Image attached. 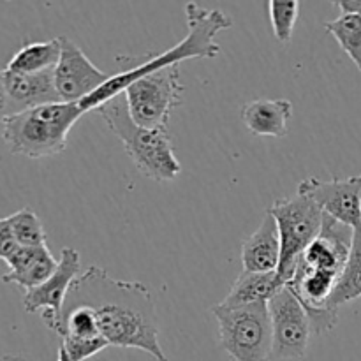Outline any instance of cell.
Instances as JSON below:
<instances>
[{
  "label": "cell",
  "mask_w": 361,
  "mask_h": 361,
  "mask_svg": "<svg viewBox=\"0 0 361 361\" xmlns=\"http://www.w3.org/2000/svg\"><path fill=\"white\" fill-rule=\"evenodd\" d=\"M66 303L90 307L109 345L141 349L157 361H169L159 342L150 289L141 282L111 279L102 268L90 267L76 279Z\"/></svg>",
  "instance_id": "6da1fadb"
},
{
  "label": "cell",
  "mask_w": 361,
  "mask_h": 361,
  "mask_svg": "<svg viewBox=\"0 0 361 361\" xmlns=\"http://www.w3.org/2000/svg\"><path fill=\"white\" fill-rule=\"evenodd\" d=\"M187 18V35L175 44L173 48L159 53V55H145V56H118L116 62L127 66L120 73L113 74L108 83L95 90L94 94L83 99L80 108L83 113L99 109L115 99L116 95H122L126 88L134 80L147 74L157 73L166 67L178 66L180 62L189 59H215L221 55V46L217 44L215 37L219 32L228 30L233 25L231 18L219 9H207L196 2H189L185 7Z\"/></svg>",
  "instance_id": "7a4b0ae2"
},
{
  "label": "cell",
  "mask_w": 361,
  "mask_h": 361,
  "mask_svg": "<svg viewBox=\"0 0 361 361\" xmlns=\"http://www.w3.org/2000/svg\"><path fill=\"white\" fill-rule=\"evenodd\" d=\"M78 102H53L7 116L2 137L11 154L44 159L62 154L74 123L83 116Z\"/></svg>",
  "instance_id": "3957f363"
},
{
  "label": "cell",
  "mask_w": 361,
  "mask_h": 361,
  "mask_svg": "<svg viewBox=\"0 0 361 361\" xmlns=\"http://www.w3.org/2000/svg\"><path fill=\"white\" fill-rule=\"evenodd\" d=\"M109 130L123 143L127 155L147 178L171 182L182 173V164L171 147L168 129H145L134 123L126 95H116L97 109Z\"/></svg>",
  "instance_id": "277c9868"
},
{
  "label": "cell",
  "mask_w": 361,
  "mask_h": 361,
  "mask_svg": "<svg viewBox=\"0 0 361 361\" xmlns=\"http://www.w3.org/2000/svg\"><path fill=\"white\" fill-rule=\"evenodd\" d=\"M267 214L274 217L281 238V263L277 275L284 284H288L305 250L321 233L324 214L310 197L298 192L288 200H277Z\"/></svg>",
  "instance_id": "5b68a950"
},
{
  "label": "cell",
  "mask_w": 361,
  "mask_h": 361,
  "mask_svg": "<svg viewBox=\"0 0 361 361\" xmlns=\"http://www.w3.org/2000/svg\"><path fill=\"white\" fill-rule=\"evenodd\" d=\"M217 317L219 341L222 349L235 361H270L271 360V319L268 303L224 309L212 307Z\"/></svg>",
  "instance_id": "8992f818"
},
{
  "label": "cell",
  "mask_w": 361,
  "mask_h": 361,
  "mask_svg": "<svg viewBox=\"0 0 361 361\" xmlns=\"http://www.w3.org/2000/svg\"><path fill=\"white\" fill-rule=\"evenodd\" d=\"M183 88L178 66L137 78L123 92L130 118L145 129H168L169 116L180 104Z\"/></svg>",
  "instance_id": "52a82bcc"
},
{
  "label": "cell",
  "mask_w": 361,
  "mask_h": 361,
  "mask_svg": "<svg viewBox=\"0 0 361 361\" xmlns=\"http://www.w3.org/2000/svg\"><path fill=\"white\" fill-rule=\"evenodd\" d=\"M271 319V360H298L309 349L310 328L309 316L288 286L279 289L268 302Z\"/></svg>",
  "instance_id": "ba28073f"
},
{
  "label": "cell",
  "mask_w": 361,
  "mask_h": 361,
  "mask_svg": "<svg viewBox=\"0 0 361 361\" xmlns=\"http://www.w3.org/2000/svg\"><path fill=\"white\" fill-rule=\"evenodd\" d=\"M83 271H81V259L78 250H74L73 247H63L55 274L44 284L25 293V310L30 314L42 312L41 316L46 326L59 335L67 295Z\"/></svg>",
  "instance_id": "9c48e42d"
},
{
  "label": "cell",
  "mask_w": 361,
  "mask_h": 361,
  "mask_svg": "<svg viewBox=\"0 0 361 361\" xmlns=\"http://www.w3.org/2000/svg\"><path fill=\"white\" fill-rule=\"evenodd\" d=\"M296 192L310 197L323 214L335 221L351 229L361 228V173L344 180H319L310 176L300 183Z\"/></svg>",
  "instance_id": "30bf717a"
},
{
  "label": "cell",
  "mask_w": 361,
  "mask_h": 361,
  "mask_svg": "<svg viewBox=\"0 0 361 361\" xmlns=\"http://www.w3.org/2000/svg\"><path fill=\"white\" fill-rule=\"evenodd\" d=\"M62 53L53 69L55 88L62 102H81L109 81L111 74L97 69L74 41L60 37Z\"/></svg>",
  "instance_id": "8fae6325"
},
{
  "label": "cell",
  "mask_w": 361,
  "mask_h": 361,
  "mask_svg": "<svg viewBox=\"0 0 361 361\" xmlns=\"http://www.w3.org/2000/svg\"><path fill=\"white\" fill-rule=\"evenodd\" d=\"M353 238L355 229L324 214L321 233L305 250L302 261L314 270L334 271L341 275L351 252Z\"/></svg>",
  "instance_id": "7c38bea8"
},
{
  "label": "cell",
  "mask_w": 361,
  "mask_h": 361,
  "mask_svg": "<svg viewBox=\"0 0 361 361\" xmlns=\"http://www.w3.org/2000/svg\"><path fill=\"white\" fill-rule=\"evenodd\" d=\"M7 271L2 277L6 284H14L25 293L44 284L55 274L59 261L49 252L48 245L20 247L11 259L6 261Z\"/></svg>",
  "instance_id": "4fadbf2b"
},
{
  "label": "cell",
  "mask_w": 361,
  "mask_h": 361,
  "mask_svg": "<svg viewBox=\"0 0 361 361\" xmlns=\"http://www.w3.org/2000/svg\"><path fill=\"white\" fill-rule=\"evenodd\" d=\"M4 74H6V85L9 92L11 115L39 108V106L53 104V102H62L55 88L53 71L35 74H13L4 71Z\"/></svg>",
  "instance_id": "5bb4252c"
},
{
  "label": "cell",
  "mask_w": 361,
  "mask_h": 361,
  "mask_svg": "<svg viewBox=\"0 0 361 361\" xmlns=\"http://www.w3.org/2000/svg\"><path fill=\"white\" fill-rule=\"evenodd\" d=\"M281 263V238L271 215H264L259 228L243 240L242 264L243 271L252 274H274Z\"/></svg>",
  "instance_id": "9a60e30c"
},
{
  "label": "cell",
  "mask_w": 361,
  "mask_h": 361,
  "mask_svg": "<svg viewBox=\"0 0 361 361\" xmlns=\"http://www.w3.org/2000/svg\"><path fill=\"white\" fill-rule=\"evenodd\" d=\"M291 115L293 102L289 99H256L242 108L243 123L256 136L284 137Z\"/></svg>",
  "instance_id": "2e32d148"
},
{
  "label": "cell",
  "mask_w": 361,
  "mask_h": 361,
  "mask_svg": "<svg viewBox=\"0 0 361 361\" xmlns=\"http://www.w3.org/2000/svg\"><path fill=\"white\" fill-rule=\"evenodd\" d=\"M284 286L277 271L274 274L242 271L233 284L229 295L219 305L224 309H236V307L252 305V303H268L274 298L275 293Z\"/></svg>",
  "instance_id": "e0dca14e"
},
{
  "label": "cell",
  "mask_w": 361,
  "mask_h": 361,
  "mask_svg": "<svg viewBox=\"0 0 361 361\" xmlns=\"http://www.w3.org/2000/svg\"><path fill=\"white\" fill-rule=\"evenodd\" d=\"M62 53V42L60 37L49 39V41L25 42L7 62V73L13 74H35L53 71L60 60Z\"/></svg>",
  "instance_id": "ac0fdd59"
},
{
  "label": "cell",
  "mask_w": 361,
  "mask_h": 361,
  "mask_svg": "<svg viewBox=\"0 0 361 361\" xmlns=\"http://www.w3.org/2000/svg\"><path fill=\"white\" fill-rule=\"evenodd\" d=\"M358 298H361V228L355 229V238H353L348 263L338 277L337 286H335L326 307L338 312L342 305Z\"/></svg>",
  "instance_id": "d6986e66"
},
{
  "label": "cell",
  "mask_w": 361,
  "mask_h": 361,
  "mask_svg": "<svg viewBox=\"0 0 361 361\" xmlns=\"http://www.w3.org/2000/svg\"><path fill=\"white\" fill-rule=\"evenodd\" d=\"M324 30L334 35L361 73V14H341L324 23Z\"/></svg>",
  "instance_id": "ffe728a7"
},
{
  "label": "cell",
  "mask_w": 361,
  "mask_h": 361,
  "mask_svg": "<svg viewBox=\"0 0 361 361\" xmlns=\"http://www.w3.org/2000/svg\"><path fill=\"white\" fill-rule=\"evenodd\" d=\"M9 224L14 233V238L20 247H41L46 245V233L41 219L30 208H21L9 215Z\"/></svg>",
  "instance_id": "44dd1931"
},
{
  "label": "cell",
  "mask_w": 361,
  "mask_h": 361,
  "mask_svg": "<svg viewBox=\"0 0 361 361\" xmlns=\"http://www.w3.org/2000/svg\"><path fill=\"white\" fill-rule=\"evenodd\" d=\"M298 0H270L268 14H270L271 30L277 41L289 42L295 34L296 20H298Z\"/></svg>",
  "instance_id": "7402d4cb"
},
{
  "label": "cell",
  "mask_w": 361,
  "mask_h": 361,
  "mask_svg": "<svg viewBox=\"0 0 361 361\" xmlns=\"http://www.w3.org/2000/svg\"><path fill=\"white\" fill-rule=\"evenodd\" d=\"M108 341L104 337L99 338H62L60 348L67 353L71 361H85L92 356L99 355L102 349L108 348Z\"/></svg>",
  "instance_id": "603a6c76"
},
{
  "label": "cell",
  "mask_w": 361,
  "mask_h": 361,
  "mask_svg": "<svg viewBox=\"0 0 361 361\" xmlns=\"http://www.w3.org/2000/svg\"><path fill=\"white\" fill-rule=\"evenodd\" d=\"M20 249V243L14 238V233L11 229L9 219H0V259L6 263L7 259L14 256V252Z\"/></svg>",
  "instance_id": "cb8c5ba5"
},
{
  "label": "cell",
  "mask_w": 361,
  "mask_h": 361,
  "mask_svg": "<svg viewBox=\"0 0 361 361\" xmlns=\"http://www.w3.org/2000/svg\"><path fill=\"white\" fill-rule=\"evenodd\" d=\"M11 115V104H9V92H7L6 85V74L0 71V122Z\"/></svg>",
  "instance_id": "d4e9b609"
},
{
  "label": "cell",
  "mask_w": 361,
  "mask_h": 361,
  "mask_svg": "<svg viewBox=\"0 0 361 361\" xmlns=\"http://www.w3.org/2000/svg\"><path fill=\"white\" fill-rule=\"evenodd\" d=\"M334 4L342 14H361V0H337Z\"/></svg>",
  "instance_id": "484cf974"
},
{
  "label": "cell",
  "mask_w": 361,
  "mask_h": 361,
  "mask_svg": "<svg viewBox=\"0 0 361 361\" xmlns=\"http://www.w3.org/2000/svg\"><path fill=\"white\" fill-rule=\"evenodd\" d=\"M56 361H71L69 356H67V353L63 351L62 348H59V358H56Z\"/></svg>",
  "instance_id": "4316f807"
},
{
  "label": "cell",
  "mask_w": 361,
  "mask_h": 361,
  "mask_svg": "<svg viewBox=\"0 0 361 361\" xmlns=\"http://www.w3.org/2000/svg\"><path fill=\"white\" fill-rule=\"evenodd\" d=\"M0 361H25L21 356H0Z\"/></svg>",
  "instance_id": "83f0119b"
}]
</instances>
